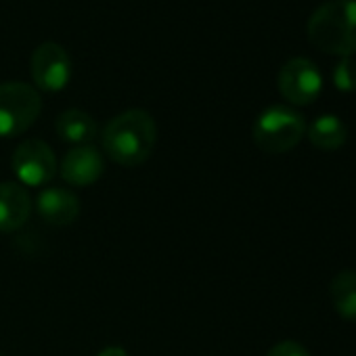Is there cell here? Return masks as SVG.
<instances>
[{"label":"cell","instance_id":"4","mask_svg":"<svg viewBox=\"0 0 356 356\" xmlns=\"http://www.w3.org/2000/svg\"><path fill=\"white\" fill-rule=\"evenodd\" d=\"M42 99L26 82L0 84V136L11 138L24 134L40 115Z\"/></svg>","mask_w":356,"mask_h":356},{"label":"cell","instance_id":"16","mask_svg":"<svg viewBox=\"0 0 356 356\" xmlns=\"http://www.w3.org/2000/svg\"><path fill=\"white\" fill-rule=\"evenodd\" d=\"M99 356H128V352L120 346H109V348H103Z\"/></svg>","mask_w":356,"mask_h":356},{"label":"cell","instance_id":"8","mask_svg":"<svg viewBox=\"0 0 356 356\" xmlns=\"http://www.w3.org/2000/svg\"><path fill=\"white\" fill-rule=\"evenodd\" d=\"M59 170L72 187H90L103 176L105 159L95 145H78L65 153Z\"/></svg>","mask_w":356,"mask_h":356},{"label":"cell","instance_id":"7","mask_svg":"<svg viewBox=\"0 0 356 356\" xmlns=\"http://www.w3.org/2000/svg\"><path fill=\"white\" fill-rule=\"evenodd\" d=\"M34 84L44 92H59L72 78V59L57 42H42L30 61Z\"/></svg>","mask_w":356,"mask_h":356},{"label":"cell","instance_id":"13","mask_svg":"<svg viewBox=\"0 0 356 356\" xmlns=\"http://www.w3.org/2000/svg\"><path fill=\"white\" fill-rule=\"evenodd\" d=\"M329 296L335 312L343 321L356 323V270H341L329 285Z\"/></svg>","mask_w":356,"mask_h":356},{"label":"cell","instance_id":"6","mask_svg":"<svg viewBox=\"0 0 356 356\" xmlns=\"http://www.w3.org/2000/svg\"><path fill=\"white\" fill-rule=\"evenodd\" d=\"M281 97L298 107L310 105L323 90V76L318 67L306 57H293L283 63L277 76Z\"/></svg>","mask_w":356,"mask_h":356},{"label":"cell","instance_id":"3","mask_svg":"<svg viewBox=\"0 0 356 356\" xmlns=\"http://www.w3.org/2000/svg\"><path fill=\"white\" fill-rule=\"evenodd\" d=\"M306 134V120L300 111L287 105L266 107L254 122V143L270 155L291 151Z\"/></svg>","mask_w":356,"mask_h":356},{"label":"cell","instance_id":"15","mask_svg":"<svg viewBox=\"0 0 356 356\" xmlns=\"http://www.w3.org/2000/svg\"><path fill=\"white\" fill-rule=\"evenodd\" d=\"M266 356H310V354L302 343L287 339V341H281V343L273 346Z\"/></svg>","mask_w":356,"mask_h":356},{"label":"cell","instance_id":"5","mask_svg":"<svg viewBox=\"0 0 356 356\" xmlns=\"http://www.w3.org/2000/svg\"><path fill=\"white\" fill-rule=\"evenodd\" d=\"M11 165L19 185L24 187H44L57 174V157L49 143L40 138H28L19 143Z\"/></svg>","mask_w":356,"mask_h":356},{"label":"cell","instance_id":"11","mask_svg":"<svg viewBox=\"0 0 356 356\" xmlns=\"http://www.w3.org/2000/svg\"><path fill=\"white\" fill-rule=\"evenodd\" d=\"M55 130L63 143H72L76 147L90 145L99 134V126L95 118L82 109H65L63 113H59L55 122Z\"/></svg>","mask_w":356,"mask_h":356},{"label":"cell","instance_id":"2","mask_svg":"<svg viewBox=\"0 0 356 356\" xmlns=\"http://www.w3.org/2000/svg\"><path fill=\"white\" fill-rule=\"evenodd\" d=\"M310 44L327 55H356V0H327L306 24Z\"/></svg>","mask_w":356,"mask_h":356},{"label":"cell","instance_id":"1","mask_svg":"<svg viewBox=\"0 0 356 356\" xmlns=\"http://www.w3.org/2000/svg\"><path fill=\"white\" fill-rule=\"evenodd\" d=\"M101 143L111 161L134 168L151 157L157 143V124L145 109H126L105 124Z\"/></svg>","mask_w":356,"mask_h":356},{"label":"cell","instance_id":"14","mask_svg":"<svg viewBox=\"0 0 356 356\" xmlns=\"http://www.w3.org/2000/svg\"><path fill=\"white\" fill-rule=\"evenodd\" d=\"M333 86L339 92H354L356 90V59L354 57H341L337 65L333 67Z\"/></svg>","mask_w":356,"mask_h":356},{"label":"cell","instance_id":"10","mask_svg":"<svg viewBox=\"0 0 356 356\" xmlns=\"http://www.w3.org/2000/svg\"><path fill=\"white\" fill-rule=\"evenodd\" d=\"M36 210L42 220H47L53 227H67L78 220L80 216V200L61 187H47L38 200Z\"/></svg>","mask_w":356,"mask_h":356},{"label":"cell","instance_id":"9","mask_svg":"<svg viewBox=\"0 0 356 356\" xmlns=\"http://www.w3.org/2000/svg\"><path fill=\"white\" fill-rule=\"evenodd\" d=\"M32 197L19 183H0V233L19 231L32 214Z\"/></svg>","mask_w":356,"mask_h":356},{"label":"cell","instance_id":"12","mask_svg":"<svg viewBox=\"0 0 356 356\" xmlns=\"http://www.w3.org/2000/svg\"><path fill=\"white\" fill-rule=\"evenodd\" d=\"M308 140L321 151H335L348 140V126L337 115H318L308 128Z\"/></svg>","mask_w":356,"mask_h":356}]
</instances>
